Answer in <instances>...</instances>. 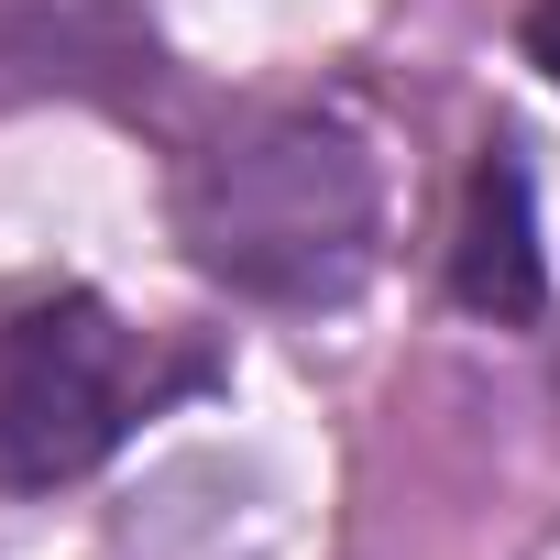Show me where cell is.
Masks as SVG:
<instances>
[{"instance_id":"obj_1","label":"cell","mask_w":560,"mask_h":560,"mask_svg":"<svg viewBox=\"0 0 560 560\" xmlns=\"http://www.w3.org/2000/svg\"><path fill=\"white\" fill-rule=\"evenodd\" d=\"M176 242L253 308H341L385 264V154L341 100H264L187 154Z\"/></svg>"},{"instance_id":"obj_2","label":"cell","mask_w":560,"mask_h":560,"mask_svg":"<svg viewBox=\"0 0 560 560\" xmlns=\"http://www.w3.org/2000/svg\"><path fill=\"white\" fill-rule=\"evenodd\" d=\"M198 363H165L154 330L100 308L89 287H45L0 308V494H45L100 472Z\"/></svg>"},{"instance_id":"obj_3","label":"cell","mask_w":560,"mask_h":560,"mask_svg":"<svg viewBox=\"0 0 560 560\" xmlns=\"http://www.w3.org/2000/svg\"><path fill=\"white\" fill-rule=\"evenodd\" d=\"M451 298L472 319H538L549 298V264H538V198H527V154L483 143L472 187H462V231H451Z\"/></svg>"},{"instance_id":"obj_4","label":"cell","mask_w":560,"mask_h":560,"mask_svg":"<svg viewBox=\"0 0 560 560\" xmlns=\"http://www.w3.org/2000/svg\"><path fill=\"white\" fill-rule=\"evenodd\" d=\"M527 56L560 78V0H538V12H527Z\"/></svg>"}]
</instances>
